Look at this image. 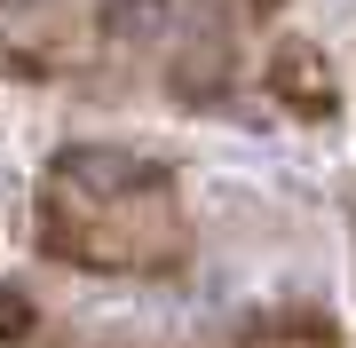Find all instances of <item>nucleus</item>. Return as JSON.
Here are the masks:
<instances>
[{
  "label": "nucleus",
  "instance_id": "39448f33",
  "mask_svg": "<svg viewBox=\"0 0 356 348\" xmlns=\"http://www.w3.org/2000/svg\"><path fill=\"white\" fill-rule=\"evenodd\" d=\"M95 32L111 40V48H151V40L175 32V0H103Z\"/></svg>",
  "mask_w": 356,
  "mask_h": 348
},
{
  "label": "nucleus",
  "instance_id": "f03ea898",
  "mask_svg": "<svg viewBox=\"0 0 356 348\" xmlns=\"http://www.w3.org/2000/svg\"><path fill=\"white\" fill-rule=\"evenodd\" d=\"M229 79H238V40H229L222 16H206V24L175 32V56H166V95H175L182 111H206L229 95Z\"/></svg>",
  "mask_w": 356,
  "mask_h": 348
},
{
  "label": "nucleus",
  "instance_id": "7ed1b4c3",
  "mask_svg": "<svg viewBox=\"0 0 356 348\" xmlns=\"http://www.w3.org/2000/svg\"><path fill=\"white\" fill-rule=\"evenodd\" d=\"M64 8L56 0H0V72L8 79H56L64 72Z\"/></svg>",
  "mask_w": 356,
  "mask_h": 348
},
{
  "label": "nucleus",
  "instance_id": "0eeeda50",
  "mask_svg": "<svg viewBox=\"0 0 356 348\" xmlns=\"http://www.w3.org/2000/svg\"><path fill=\"white\" fill-rule=\"evenodd\" d=\"M245 348H332V333H301V340H277V333H261V340H245Z\"/></svg>",
  "mask_w": 356,
  "mask_h": 348
},
{
  "label": "nucleus",
  "instance_id": "f257e3e1",
  "mask_svg": "<svg viewBox=\"0 0 356 348\" xmlns=\"http://www.w3.org/2000/svg\"><path fill=\"white\" fill-rule=\"evenodd\" d=\"M40 254L88 277H166L191 254L175 167L127 142H64L32 206Z\"/></svg>",
  "mask_w": 356,
  "mask_h": 348
},
{
  "label": "nucleus",
  "instance_id": "20e7f679",
  "mask_svg": "<svg viewBox=\"0 0 356 348\" xmlns=\"http://www.w3.org/2000/svg\"><path fill=\"white\" fill-rule=\"evenodd\" d=\"M269 95L293 111V119H341V79H332V56L317 48V40L285 32L277 48H269Z\"/></svg>",
  "mask_w": 356,
  "mask_h": 348
},
{
  "label": "nucleus",
  "instance_id": "423d86ee",
  "mask_svg": "<svg viewBox=\"0 0 356 348\" xmlns=\"http://www.w3.org/2000/svg\"><path fill=\"white\" fill-rule=\"evenodd\" d=\"M32 333V309H24V293H0V340H24Z\"/></svg>",
  "mask_w": 356,
  "mask_h": 348
}]
</instances>
